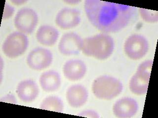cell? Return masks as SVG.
Here are the masks:
<instances>
[{
    "label": "cell",
    "mask_w": 158,
    "mask_h": 118,
    "mask_svg": "<svg viewBox=\"0 0 158 118\" xmlns=\"http://www.w3.org/2000/svg\"><path fill=\"white\" fill-rule=\"evenodd\" d=\"M84 7L91 24L104 33H116L124 28L133 16L135 9L130 6L100 0H86Z\"/></svg>",
    "instance_id": "1"
},
{
    "label": "cell",
    "mask_w": 158,
    "mask_h": 118,
    "mask_svg": "<svg viewBox=\"0 0 158 118\" xmlns=\"http://www.w3.org/2000/svg\"><path fill=\"white\" fill-rule=\"evenodd\" d=\"M114 49L113 39L106 33H99L83 40V53L98 60L107 59L112 54Z\"/></svg>",
    "instance_id": "2"
},
{
    "label": "cell",
    "mask_w": 158,
    "mask_h": 118,
    "mask_svg": "<svg viewBox=\"0 0 158 118\" xmlns=\"http://www.w3.org/2000/svg\"><path fill=\"white\" fill-rule=\"evenodd\" d=\"M123 89V85L120 80L108 75L99 76L92 84L94 95L100 100H112L122 92Z\"/></svg>",
    "instance_id": "3"
},
{
    "label": "cell",
    "mask_w": 158,
    "mask_h": 118,
    "mask_svg": "<svg viewBox=\"0 0 158 118\" xmlns=\"http://www.w3.org/2000/svg\"><path fill=\"white\" fill-rule=\"evenodd\" d=\"M29 45L27 36L20 32L9 34L2 45L3 53L9 58H16L25 52Z\"/></svg>",
    "instance_id": "4"
},
{
    "label": "cell",
    "mask_w": 158,
    "mask_h": 118,
    "mask_svg": "<svg viewBox=\"0 0 158 118\" xmlns=\"http://www.w3.org/2000/svg\"><path fill=\"white\" fill-rule=\"evenodd\" d=\"M38 23V16L33 10L24 7L19 10L15 16L14 24L20 32L24 34H31Z\"/></svg>",
    "instance_id": "5"
},
{
    "label": "cell",
    "mask_w": 158,
    "mask_h": 118,
    "mask_svg": "<svg viewBox=\"0 0 158 118\" xmlns=\"http://www.w3.org/2000/svg\"><path fill=\"white\" fill-rule=\"evenodd\" d=\"M149 44L146 38L140 34L128 37L124 44V51L127 56L133 60L143 58L148 52Z\"/></svg>",
    "instance_id": "6"
},
{
    "label": "cell",
    "mask_w": 158,
    "mask_h": 118,
    "mask_svg": "<svg viewBox=\"0 0 158 118\" xmlns=\"http://www.w3.org/2000/svg\"><path fill=\"white\" fill-rule=\"evenodd\" d=\"M53 60L51 51L43 47L35 48L27 57V65L35 70H42L48 68Z\"/></svg>",
    "instance_id": "7"
},
{
    "label": "cell",
    "mask_w": 158,
    "mask_h": 118,
    "mask_svg": "<svg viewBox=\"0 0 158 118\" xmlns=\"http://www.w3.org/2000/svg\"><path fill=\"white\" fill-rule=\"evenodd\" d=\"M83 40L81 37L74 32L63 34L58 44V49L62 54L65 56L79 54L82 50Z\"/></svg>",
    "instance_id": "8"
},
{
    "label": "cell",
    "mask_w": 158,
    "mask_h": 118,
    "mask_svg": "<svg viewBox=\"0 0 158 118\" xmlns=\"http://www.w3.org/2000/svg\"><path fill=\"white\" fill-rule=\"evenodd\" d=\"M80 22V11L69 7H65L60 10L56 18L57 25L63 30L74 28L78 26Z\"/></svg>",
    "instance_id": "9"
},
{
    "label": "cell",
    "mask_w": 158,
    "mask_h": 118,
    "mask_svg": "<svg viewBox=\"0 0 158 118\" xmlns=\"http://www.w3.org/2000/svg\"><path fill=\"white\" fill-rule=\"evenodd\" d=\"M138 109L136 101L131 97L121 98L115 102L113 107L114 114L120 118L132 117L137 113Z\"/></svg>",
    "instance_id": "10"
},
{
    "label": "cell",
    "mask_w": 158,
    "mask_h": 118,
    "mask_svg": "<svg viewBox=\"0 0 158 118\" xmlns=\"http://www.w3.org/2000/svg\"><path fill=\"white\" fill-rule=\"evenodd\" d=\"M64 76L71 81H78L83 78L86 72V66L84 61L78 59L67 61L63 68Z\"/></svg>",
    "instance_id": "11"
},
{
    "label": "cell",
    "mask_w": 158,
    "mask_h": 118,
    "mask_svg": "<svg viewBox=\"0 0 158 118\" xmlns=\"http://www.w3.org/2000/svg\"><path fill=\"white\" fill-rule=\"evenodd\" d=\"M67 100L69 104L74 108H79L84 105L88 100V90L81 85H72L67 90Z\"/></svg>",
    "instance_id": "12"
},
{
    "label": "cell",
    "mask_w": 158,
    "mask_h": 118,
    "mask_svg": "<svg viewBox=\"0 0 158 118\" xmlns=\"http://www.w3.org/2000/svg\"><path fill=\"white\" fill-rule=\"evenodd\" d=\"M16 92L21 100L28 103L36 100L39 94V88L34 81L27 79L22 81L19 84Z\"/></svg>",
    "instance_id": "13"
},
{
    "label": "cell",
    "mask_w": 158,
    "mask_h": 118,
    "mask_svg": "<svg viewBox=\"0 0 158 118\" xmlns=\"http://www.w3.org/2000/svg\"><path fill=\"white\" fill-rule=\"evenodd\" d=\"M41 88L46 92H54L60 87V75L57 71L48 70L41 74L39 79Z\"/></svg>",
    "instance_id": "14"
},
{
    "label": "cell",
    "mask_w": 158,
    "mask_h": 118,
    "mask_svg": "<svg viewBox=\"0 0 158 118\" xmlns=\"http://www.w3.org/2000/svg\"><path fill=\"white\" fill-rule=\"evenodd\" d=\"M59 37L58 30L53 26L43 25L40 27L36 33V38L40 44L52 46L56 44Z\"/></svg>",
    "instance_id": "15"
},
{
    "label": "cell",
    "mask_w": 158,
    "mask_h": 118,
    "mask_svg": "<svg viewBox=\"0 0 158 118\" xmlns=\"http://www.w3.org/2000/svg\"><path fill=\"white\" fill-rule=\"evenodd\" d=\"M149 80L146 79L138 75H133L129 83V88L132 93L141 96L147 93Z\"/></svg>",
    "instance_id": "16"
},
{
    "label": "cell",
    "mask_w": 158,
    "mask_h": 118,
    "mask_svg": "<svg viewBox=\"0 0 158 118\" xmlns=\"http://www.w3.org/2000/svg\"><path fill=\"white\" fill-rule=\"evenodd\" d=\"M40 108L41 109L62 113L64 109V104L58 96H49L43 100Z\"/></svg>",
    "instance_id": "17"
},
{
    "label": "cell",
    "mask_w": 158,
    "mask_h": 118,
    "mask_svg": "<svg viewBox=\"0 0 158 118\" xmlns=\"http://www.w3.org/2000/svg\"><path fill=\"white\" fill-rule=\"evenodd\" d=\"M153 63L152 60L143 61L138 66L136 73L142 77L150 80Z\"/></svg>",
    "instance_id": "18"
},
{
    "label": "cell",
    "mask_w": 158,
    "mask_h": 118,
    "mask_svg": "<svg viewBox=\"0 0 158 118\" xmlns=\"http://www.w3.org/2000/svg\"><path fill=\"white\" fill-rule=\"evenodd\" d=\"M140 14L142 19L148 23H156L158 21V12L153 10L140 8Z\"/></svg>",
    "instance_id": "19"
},
{
    "label": "cell",
    "mask_w": 158,
    "mask_h": 118,
    "mask_svg": "<svg viewBox=\"0 0 158 118\" xmlns=\"http://www.w3.org/2000/svg\"><path fill=\"white\" fill-rule=\"evenodd\" d=\"M15 9L9 4L6 3L4 7V14L2 15V19H7L10 18L14 14Z\"/></svg>",
    "instance_id": "20"
},
{
    "label": "cell",
    "mask_w": 158,
    "mask_h": 118,
    "mask_svg": "<svg viewBox=\"0 0 158 118\" xmlns=\"http://www.w3.org/2000/svg\"><path fill=\"white\" fill-rule=\"evenodd\" d=\"M78 116L87 118H98L99 117L98 114L93 110H86L79 113Z\"/></svg>",
    "instance_id": "21"
},
{
    "label": "cell",
    "mask_w": 158,
    "mask_h": 118,
    "mask_svg": "<svg viewBox=\"0 0 158 118\" xmlns=\"http://www.w3.org/2000/svg\"><path fill=\"white\" fill-rule=\"evenodd\" d=\"M1 101L2 102L12 103V104L17 103V100L15 96L12 94H7V95H6L1 99Z\"/></svg>",
    "instance_id": "22"
},
{
    "label": "cell",
    "mask_w": 158,
    "mask_h": 118,
    "mask_svg": "<svg viewBox=\"0 0 158 118\" xmlns=\"http://www.w3.org/2000/svg\"><path fill=\"white\" fill-rule=\"evenodd\" d=\"M11 2L14 3L15 5H20L24 4L25 2H26L25 1H12Z\"/></svg>",
    "instance_id": "23"
},
{
    "label": "cell",
    "mask_w": 158,
    "mask_h": 118,
    "mask_svg": "<svg viewBox=\"0 0 158 118\" xmlns=\"http://www.w3.org/2000/svg\"><path fill=\"white\" fill-rule=\"evenodd\" d=\"M80 2V1H65V2L70 5H71V4L73 5V4H77Z\"/></svg>",
    "instance_id": "24"
}]
</instances>
